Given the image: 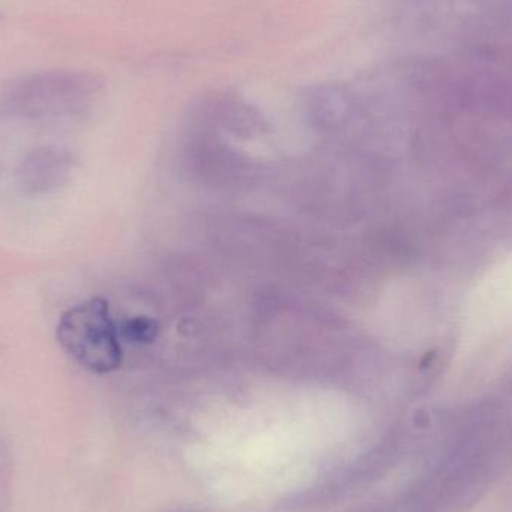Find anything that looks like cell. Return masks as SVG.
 <instances>
[{
  "instance_id": "3",
  "label": "cell",
  "mask_w": 512,
  "mask_h": 512,
  "mask_svg": "<svg viewBox=\"0 0 512 512\" xmlns=\"http://www.w3.org/2000/svg\"><path fill=\"white\" fill-rule=\"evenodd\" d=\"M71 153L60 147H39L18 168V183L29 194H50L65 186L71 176Z\"/></svg>"
},
{
  "instance_id": "1",
  "label": "cell",
  "mask_w": 512,
  "mask_h": 512,
  "mask_svg": "<svg viewBox=\"0 0 512 512\" xmlns=\"http://www.w3.org/2000/svg\"><path fill=\"white\" fill-rule=\"evenodd\" d=\"M56 334L63 351L90 372L107 375L122 366L119 325L105 298L93 297L66 310Z\"/></svg>"
},
{
  "instance_id": "2",
  "label": "cell",
  "mask_w": 512,
  "mask_h": 512,
  "mask_svg": "<svg viewBox=\"0 0 512 512\" xmlns=\"http://www.w3.org/2000/svg\"><path fill=\"white\" fill-rule=\"evenodd\" d=\"M101 89L95 75L44 71L18 78L2 96L3 110L29 119L69 116L87 108Z\"/></svg>"
},
{
  "instance_id": "4",
  "label": "cell",
  "mask_w": 512,
  "mask_h": 512,
  "mask_svg": "<svg viewBox=\"0 0 512 512\" xmlns=\"http://www.w3.org/2000/svg\"><path fill=\"white\" fill-rule=\"evenodd\" d=\"M159 327L153 319L137 316L119 325L120 339L131 343H149L158 336Z\"/></svg>"
}]
</instances>
